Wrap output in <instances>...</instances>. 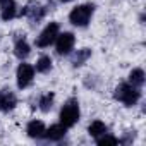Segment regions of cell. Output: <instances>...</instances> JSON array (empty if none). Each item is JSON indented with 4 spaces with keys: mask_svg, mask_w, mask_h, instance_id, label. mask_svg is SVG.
<instances>
[{
    "mask_svg": "<svg viewBox=\"0 0 146 146\" xmlns=\"http://www.w3.org/2000/svg\"><path fill=\"white\" fill-rule=\"evenodd\" d=\"M139 96H141L139 90H137L136 86H132V84H127V83L119 84L117 90H115V100L122 102V103L127 105V107L136 105L137 100H139Z\"/></svg>",
    "mask_w": 146,
    "mask_h": 146,
    "instance_id": "1",
    "label": "cell"
},
{
    "mask_svg": "<svg viewBox=\"0 0 146 146\" xmlns=\"http://www.w3.org/2000/svg\"><path fill=\"white\" fill-rule=\"evenodd\" d=\"M78 120H79V103L78 100L72 98L60 110V124L65 127H72Z\"/></svg>",
    "mask_w": 146,
    "mask_h": 146,
    "instance_id": "2",
    "label": "cell"
},
{
    "mask_svg": "<svg viewBox=\"0 0 146 146\" xmlns=\"http://www.w3.org/2000/svg\"><path fill=\"white\" fill-rule=\"evenodd\" d=\"M93 11H95V7H93L91 4L78 5V7L72 9V12L69 14V19H70V23L74 24V26L84 28V26H88V23H90V19H91Z\"/></svg>",
    "mask_w": 146,
    "mask_h": 146,
    "instance_id": "3",
    "label": "cell"
},
{
    "mask_svg": "<svg viewBox=\"0 0 146 146\" xmlns=\"http://www.w3.org/2000/svg\"><path fill=\"white\" fill-rule=\"evenodd\" d=\"M57 36H58V24H57V23H50V24L40 33V36L36 38V45H38L40 48L50 46V45L55 41Z\"/></svg>",
    "mask_w": 146,
    "mask_h": 146,
    "instance_id": "4",
    "label": "cell"
},
{
    "mask_svg": "<svg viewBox=\"0 0 146 146\" xmlns=\"http://www.w3.org/2000/svg\"><path fill=\"white\" fill-rule=\"evenodd\" d=\"M57 41V53L58 55H67L70 53V50L74 48V43H76V38L72 33H62L55 38Z\"/></svg>",
    "mask_w": 146,
    "mask_h": 146,
    "instance_id": "5",
    "label": "cell"
},
{
    "mask_svg": "<svg viewBox=\"0 0 146 146\" xmlns=\"http://www.w3.org/2000/svg\"><path fill=\"white\" fill-rule=\"evenodd\" d=\"M33 78H35V67H33V65H29V64H21V65L17 67V86H19L21 90L26 88V86H29L31 81H33Z\"/></svg>",
    "mask_w": 146,
    "mask_h": 146,
    "instance_id": "6",
    "label": "cell"
},
{
    "mask_svg": "<svg viewBox=\"0 0 146 146\" xmlns=\"http://www.w3.org/2000/svg\"><path fill=\"white\" fill-rule=\"evenodd\" d=\"M16 103H17V100H16L12 91H9V90L0 91V110L9 112V110H12L16 107Z\"/></svg>",
    "mask_w": 146,
    "mask_h": 146,
    "instance_id": "7",
    "label": "cell"
},
{
    "mask_svg": "<svg viewBox=\"0 0 146 146\" xmlns=\"http://www.w3.org/2000/svg\"><path fill=\"white\" fill-rule=\"evenodd\" d=\"M0 11H2V19L9 21L12 17H16L17 14V7L14 0H0Z\"/></svg>",
    "mask_w": 146,
    "mask_h": 146,
    "instance_id": "8",
    "label": "cell"
},
{
    "mask_svg": "<svg viewBox=\"0 0 146 146\" xmlns=\"http://www.w3.org/2000/svg\"><path fill=\"white\" fill-rule=\"evenodd\" d=\"M65 125H62V124H55V125H52L50 129H45V137L48 139V141H60L64 136H65Z\"/></svg>",
    "mask_w": 146,
    "mask_h": 146,
    "instance_id": "9",
    "label": "cell"
},
{
    "mask_svg": "<svg viewBox=\"0 0 146 146\" xmlns=\"http://www.w3.org/2000/svg\"><path fill=\"white\" fill-rule=\"evenodd\" d=\"M26 132H28L29 137H35V139L45 137V125H43V122H40V120H31V122L28 124Z\"/></svg>",
    "mask_w": 146,
    "mask_h": 146,
    "instance_id": "10",
    "label": "cell"
},
{
    "mask_svg": "<svg viewBox=\"0 0 146 146\" xmlns=\"http://www.w3.org/2000/svg\"><path fill=\"white\" fill-rule=\"evenodd\" d=\"M129 83L136 88H141L144 84V70L143 69H134L129 74Z\"/></svg>",
    "mask_w": 146,
    "mask_h": 146,
    "instance_id": "11",
    "label": "cell"
},
{
    "mask_svg": "<svg viewBox=\"0 0 146 146\" xmlns=\"http://www.w3.org/2000/svg\"><path fill=\"white\" fill-rule=\"evenodd\" d=\"M29 45H28V41L26 40H17L16 41V46H14V53H16V57L17 58H26L28 55H29Z\"/></svg>",
    "mask_w": 146,
    "mask_h": 146,
    "instance_id": "12",
    "label": "cell"
},
{
    "mask_svg": "<svg viewBox=\"0 0 146 146\" xmlns=\"http://www.w3.org/2000/svg\"><path fill=\"white\" fill-rule=\"evenodd\" d=\"M88 132L93 136V137H100V136H103L105 132H107V125L102 122V120H95V122H91L90 124V127H88Z\"/></svg>",
    "mask_w": 146,
    "mask_h": 146,
    "instance_id": "13",
    "label": "cell"
},
{
    "mask_svg": "<svg viewBox=\"0 0 146 146\" xmlns=\"http://www.w3.org/2000/svg\"><path fill=\"white\" fill-rule=\"evenodd\" d=\"M90 57H91V50H88V48L78 50V53L72 57V65H74V67H79V65H83Z\"/></svg>",
    "mask_w": 146,
    "mask_h": 146,
    "instance_id": "14",
    "label": "cell"
},
{
    "mask_svg": "<svg viewBox=\"0 0 146 146\" xmlns=\"http://www.w3.org/2000/svg\"><path fill=\"white\" fill-rule=\"evenodd\" d=\"M24 14H26V16H29V19H31L33 23H38V21L45 16V11H43L40 5H35L33 9L28 5V7H26V11H24Z\"/></svg>",
    "mask_w": 146,
    "mask_h": 146,
    "instance_id": "15",
    "label": "cell"
},
{
    "mask_svg": "<svg viewBox=\"0 0 146 146\" xmlns=\"http://www.w3.org/2000/svg\"><path fill=\"white\" fill-rule=\"evenodd\" d=\"M50 69H52V58L46 55H41L36 62V70L38 72H48Z\"/></svg>",
    "mask_w": 146,
    "mask_h": 146,
    "instance_id": "16",
    "label": "cell"
},
{
    "mask_svg": "<svg viewBox=\"0 0 146 146\" xmlns=\"http://www.w3.org/2000/svg\"><path fill=\"white\" fill-rule=\"evenodd\" d=\"M53 93H46V95H43L41 98H40V110H43V112H48L50 108H52V103H53Z\"/></svg>",
    "mask_w": 146,
    "mask_h": 146,
    "instance_id": "17",
    "label": "cell"
},
{
    "mask_svg": "<svg viewBox=\"0 0 146 146\" xmlns=\"http://www.w3.org/2000/svg\"><path fill=\"white\" fill-rule=\"evenodd\" d=\"M96 143H98L100 146H103V144H119L120 141H119L117 137H113V136H108V134L105 132L103 136H100V137L96 139Z\"/></svg>",
    "mask_w": 146,
    "mask_h": 146,
    "instance_id": "18",
    "label": "cell"
},
{
    "mask_svg": "<svg viewBox=\"0 0 146 146\" xmlns=\"http://www.w3.org/2000/svg\"><path fill=\"white\" fill-rule=\"evenodd\" d=\"M62 2H70V0H62Z\"/></svg>",
    "mask_w": 146,
    "mask_h": 146,
    "instance_id": "19",
    "label": "cell"
}]
</instances>
